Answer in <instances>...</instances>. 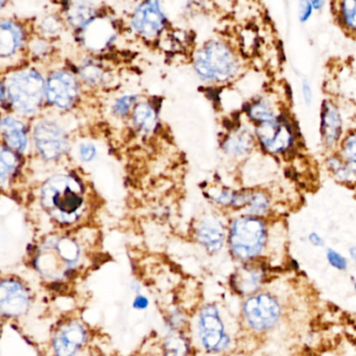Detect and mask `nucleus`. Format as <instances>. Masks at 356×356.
<instances>
[{"label": "nucleus", "instance_id": "obj_1", "mask_svg": "<svg viewBox=\"0 0 356 356\" xmlns=\"http://www.w3.org/2000/svg\"><path fill=\"white\" fill-rule=\"evenodd\" d=\"M41 200L44 209L54 219L70 223L77 220L83 211V188L75 178L56 175L44 184Z\"/></svg>", "mask_w": 356, "mask_h": 356}, {"label": "nucleus", "instance_id": "obj_2", "mask_svg": "<svg viewBox=\"0 0 356 356\" xmlns=\"http://www.w3.org/2000/svg\"><path fill=\"white\" fill-rule=\"evenodd\" d=\"M269 241V228L263 218L245 215L234 220L229 234L232 254L242 261H252L263 255Z\"/></svg>", "mask_w": 356, "mask_h": 356}, {"label": "nucleus", "instance_id": "obj_3", "mask_svg": "<svg viewBox=\"0 0 356 356\" xmlns=\"http://www.w3.org/2000/svg\"><path fill=\"white\" fill-rule=\"evenodd\" d=\"M194 67L205 81L224 83L238 74L240 60L227 44L211 41L199 50Z\"/></svg>", "mask_w": 356, "mask_h": 356}, {"label": "nucleus", "instance_id": "obj_4", "mask_svg": "<svg viewBox=\"0 0 356 356\" xmlns=\"http://www.w3.org/2000/svg\"><path fill=\"white\" fill-rule=\"evenodd\" d=\"M46 93V85L35 70H23L13 75L8 83V95L13 106L23 114L36 112Z\"/></svg>", "mask_w": 356, "mask_h": 356}, {"label": "nucleus", "instance_id": "obj_5", "mask_svg": "<svg viewBox=\"0 0 356 356\" xmlns=\"http://www.w3.org/2000/svg\"><path fill=\"white\" fill-rule=\"evenodd\" d=\"M242 313L249 327L261 334L277 326L282 317V307L273 295L261 292L249 296L245 301Z\"/></svg>", "mask_w": 356, "mask_h": 356}, {"label": "nucleus", "instance_id": "obj_6", "mask_svg": "<svg viewBox=\"0 0 356 356\" xmlns=\"http://www.w3.org/2000/svg\"><path fill=\"white\" fill-rule=\"evenodd\" d=\"M255 135L263 152L272 156L286 154L295 143L294 129L282 114L271 122L257 125Z\"/></svg>", "mask_w": 356, "mask_h": 356}, {"label": "nucleus", "instance_id": "obj_7", "mask_svg": "<svg viewBox=\"0 0 356 356\" xmlns=\"http://www.w3.org/2000/svg\"><path fill=\"white\" fill-rule=\"evenodd\" d=\"M200 337L202 344L209 351H224L230 346L219 309L215 305H207L200 314Z\"/></svg>", "mask_w": 356, "mask_h": 356}, {"label": "nucleus", "instance_id": "obj_8", "mask_svg": "<svg viewBox=\"0 0 356 356\" xmlns=\"http://www.w3.org/2000/svg\"><path fill=\"white\" fill-rule=\"evenodd\" d=\"M35 142L40 154L46 160L58 159L67 148L64 131L49 121H43L36 127Z\"/></svg>", "mask_w": 356, "mask_h": 356}, {"label": "nucleus", "instance_id": "obj_9", "mask_svg": "<svg viewBox=\"0 0 356 356\" xmlns=\"http://www.w3.org/2000/svg\"><path fill=\"white\" fill-rule=\"evenodd\" d=\"M77 83L75 77L66 71H56L48 77L46 96L48 102L59 108H69L77 96Z\"/></svg>", "mask_w": 356, "mask_h": 356}, {"label": "nucleus", "instance_id": "obj_10", "mask_svg": "<svg viewBox=\"0 0 356 356\" xmlns=\"http://www.w3.org/2000/svg\"><path fill=\"white\" fill-rule=\"evenodd\" d=\"M133 29L144 37L158 35L165 25V17L159 0H146L134 14Z\"/></svg>", "mask_w": 356, "mask_h": 356}, {"label": "nucleus", "instance_id": "obj_11", "mask_svg": "<svg viewBox=\"0 0 356 356\" xmlns=\"http://www.w3.org/2000/svg\"><path fill=\"white\" fill-rule=\"evenodd\" d=\"M320 135L324 147L334 149L343 139V118L340 110L332 100H325L321 106Z\"/></svg>", "mask_w": 356, "mask_h": 356}, {"label": "nucleus", "instance_id": "obj_12", "mask_svg": "<svg viewBox=\"0 0 356 356\" xmlns=\"http://www.w3.org/2000/svg\"><path fill=\"white\" fill-rule=\"evenodd\" d=\"M0 307L4 315H21L29 307V295L19 282L4 280L0 286Z\"/></svg>", "mask_w": 356, "mask_h": 356}, {"label": "nucleus", "instance_id": "obj_13", "mask_svg": "<svg viewBox=\"0 0 356 356\" xmlns=\"http://www.w3.org/2000/svg\"><path fill=\"white\" fill-rule=\"evenodd\" d=\"M267 273L263 266L247 265L240 268L232 277V286L240 295L252 296L265 284Z\"/></svg>", "mask_w": 356, "mask_h": 356}, {"label": "nucleus", "instance_id": "obj_14", "mask_svg": "<svg viewBox=\"0 0 356 356\" xmlns=\"http://www.w3.org/2000/svg\"><path fill=\"white\" fill-rule=\"evenodd\" d=\"M85 330L79 324H69L54 340V346L56 356H75L79 347L85 342Z\"/></svg>", "mask_w": 356, "mask_h": 356}, {"label": "nucleus", "instance_id": "obj_15", "mask_svg": "<svg viewBox=\"0 0 356 356\" xmlns=\"http://www.w3.org/2000/svg\"><path fill=\"white\" fill-rule=\"evenodd\" d=\"M225 228L219 220L208 218L201 223L198 229V238L207 250L215 253L223 248L225 243Z\"/></svg>", "mask_w": 356, "mask_h": 356}, {"label": "nucleus", "instance_id": "obj_16", "mask_svg": "<svg viewBox=\"0 0 356 356\" xmlns=\"http://www.w3.org/2000/svg\"><path fill=\"white\" fill-rule=\"evenodd\" d=\"M23 41L21 27L12 21H2L0 24V56L8 58L16 52Z\"/></svg>", "mask_w": 356, "mask_h": 356}, {"label": "nucleus", "instance_id": "obj_17", "mask_svg": "<svg viewBox=\"0 0 356 356\" xmlns=\"http://www.w3.org/2000/svg\"><path fill=\"white\" fill-rule=\"evenodd\" d=\"M247 114L256 127L263 123L271 122L281 115L276 110L275 104H272L271 100L265 97H259L258 99L249 104Z\"/></svg>", "mask_w": 356, "mask_h": 356}, {"label": "nucleus", "instance_id": "obj_18", "mask_svg": "<svg viewBox=\"0 0 356 356\" xmlns=\"http://www.w3.org/2000/svg\"><path fill=\"white\" fill-rule=\"evenodd\" d=\"M1 127L4 139L10 148L18 152L26 148V134L22 123L8 117L2 120Z\"/></svg>", "mask_w": 356, "mask_h": 356}, {"label": "nucleus", "instance_id": "obj_19", "mask_svg": "<svg viewBox=\"0 0 356 356\" xmlns=\"http://www.w3.org/2000/svg\"><path fill=\"white\" fill-rule=\"evenodd\" d=\"M255 145V138L248 129H240L226 140V152L234 156H242L249 154Z\"/></svg>", "mask_w": 356, "mask_h": 356}, {"label": "nucleus", "instance_id": "obj_20", "mask_svg": "<svg viewBox=\"0 0 356 356\" xmlns=\"http://www.w3.org/2000/svg\"><path fill=\"white\" fill-rule=\"evenodd\" d=\"M246 215L265 218L272 211V198L263 190L251 191L250 198L245 207Z\"/></svg>", "mask_w": 356, "mask_h": 356}, {"label": "nucleus", "instance_id": "obj_21", "mask_svg": "<svg viewBox=\"0 0 356 356\" xmlns=\"http://www.w3.org/2000/svg\"><path fill=\"white\" fill-rule=\"evenodd\" d=\"M339 24L349 35H356V0H336Z\"/></svg>", "mask_w": 356, "mask_h": 356}, {"label": "nucleus", "instance_id": "obj_22", "mask_svg": "<svg viewBox=\"0 0 356 356\" xmlns=\"http://www.w3.org/2000/svg\"><path fill=\"white\" fill-rule=\"evenodd\" d=\"M326 166L332 177L341 182H350L355 177L344 159L338 154H332L326 160Z\"/></svg>", "mask_w": 356, "mask_h": 356}, {"label": "nucleus", "instance_id": "obj_23", "mask_svg": "<svg viewBox=\"0 0 356 356\" xmlns=\"http://www.w3.org/2000/svg\"><path fill=\"white\" fill-rule=\"evenodd\" d=\"M134 121L144 131H150L156 124V113L148 104H141L135 108Z\"/></svg>", "mask_w": 356, "mask_h": 356}, {"label": "nucleus", "instance_id": "obj_24", "mask_svg": "<svg viewBox=\"0 0 356 356\" xmlns=\"http://www.w3.org/2000/svg\"><path fill=\"white\" fill-rule=\"evenodd\" d=\"M92 18L93 10L85 2H77L69 8V20L75 26H86L91 22Z\"/></svg>", "mask_w": 356, "mask_h": 356}, {"label": "nucleus", "instance_id": "obj_25", "mask_svg": "<svg viewBox=\"0 0 356 356\" xmlns=\"http://www.w3.org/2000/svg\"><path fill=\"white\" fill-rule=\"evenodd\" d=\"M56 251H58V254L66 263L73 264L79 259V247L77 246L75 243L68 240V238H62V240L56 243Z\"/></svg>", "mask_w": 356, "mask_h": 356}, {"label": "nucleus", "instance_id": "obj_26", "mask_svg": "<svg viewBox=\"0 0 356 356\" xmlns=\"http://www.w3.org/2000/svg\"><path fill=\"white\" fill-rule=\"evenodd\" d=\"M188 347L185 340L180 336H171L165 345V356H186Z\"/></svg>", "mask_w": 356, "mask_h": 356}, {"label": "nucleus", "instance_id": "obj_27", "mask_svg": "<svg viewBox=\"0 0 356 356\" xmlns=\"http://www.w3.org/2000/svg\"><path fill=\"white\" fill-rule=\"evenodd\" d=\"M15 166H16V156L10 150L2 147L1 158H0V177L2 182L8 177Z\"/></svg>", "mask_w": 356, "mask_h": 356}, {"label": "nucleus", "instance_id": "obj_28", "mask_svg": "<svg viewBox=\"0 0 356 356\" xmlns=\"http://www.w3.org/2000/svg\"><path fill=\"white\" fill-rule=\"evenodd\" d=\"M326 259L332 268L339 271H345L348 268V261L346 257L341 254L336 249L328 248L326 250Z\"/></svg>", "mask_w": 356, "mask_h": 356}, {"label": "nucleus", "instance_id": "obj_29", "mask_svg": "<svg viewBox=\"0 0 356 356\" xmlns=\"http://www.w3.org/2000/svg\"><path fill=\"white\" fill-rule=\"evenodd\" d=\"M314 10L311 0H299L298 3V19L300 23L309 22V19L313 16Z\"/></svg>", "mask_w": 356, "mask_h": 356}, {"label": "nucleus", "instance_id": "obj_30", "mask_svg": "<svg viewBox=\"0 0 356 356\" xmlns=\"http://www.w3.org/2000/svg\"><path fill=\"white\" fill-rule=\"evenodd\" d=\"M135 100V96L132 95L125 96V97L121 98V99L117 100L116 104H115L114 112L116 113L117 115H119V116H123V115L127 114L130 108L133 106Z\"/></svg>", "mask_w": 356, "mask_h": 356}, {"label": "nucleus", "instance_id": "obj_31", "mask_svg": "<svg viewBox=\"0 0 356 356\" xmlns=\"http://www.w3.org/2000/svg\"><path fill=\"white\" fill-rule=\"evenodd\" d=\"M82 74L85 77L86 81H90V83H96L100 79V70L93 65L86 66L82 71Z\"/></svg>", "mask_w": 356, "mask_h": 356}, {"label": "nucleus", "instance_id": "obj_32", "mask_svg": "<svg viewBox=\"0 0 356 356\" xmlns=\"http://www.w3.org/2000/svg\"><path fill=\"white\" fill-rule=\"evenodd\" d=\"M96 154V149L92 144H82L79 147V156L84 162H91Z\"/></svg>", "mask_w": 356, "mask_h": 356}, {"label": "nucleus", "instance_id": "obj_33", "mask_svg": "<svg viewBox=\"0 0 356 356\" xmlns=\"http://www.w3.org/2000/svg\"><path fill=\"white\" fill-rule=\"evenodd\" d=\"M301 90H302L303 99H304L305 104L309 106H311L314 98L313 89H311V83L307 79H303Z\"/></svg>", "mask_w": 356, "mask_h": 356}, {"label": "nucleus", "instance_id": "obj_34", "mask_svg": "<svg viewBox=\"0 0 356 356\" xmlns=\"http://www.w3.org/2000/svg\"><path fill=\"white\" fill-rule=\"evenodd\" d=\"M43 26L44 31L45 33H56V31L60 29V23L56 20V19L52 18V17H49V18H46L45 20L43 21Z\"/></svg>", "mask_w": 356, "mask_h": 356}, {"label": "nucleus", "instance_id": "obj_35", "mask_svg": "<svg viewBox=\"0 0 356 356\" xmlns=\"http://www.w3.org/2000/svg\"><path fill=\"white\" fill-rule=\"evenodd\" d=\"M309 242L315 247H323L325 245L323 236L316 232H311L309 234Z\"/></svg>", "mask_w": 356, "mask_h": 356}, {"label": "nucleus", "instance_id": "obj_36", "mask_svg": "<svg viewBox=\"0 0 356 356\" xmlns=\"http://www.w3.org/2000/svg\"><path fill=\"white\" fill-rule=\"evenodd\" d=\"M148 300L144 296H138L134 301V307L138 309H144L148 307Z\"/></svg>", "mask_w": 356, "mask_h": 356}, {"label": "nucleus", "instance_id": "obj_37", "mask_svg": "<svg viewBox=\"0 0 356 356\" xmlns=\"http://www.w3.org/2000/svg\"><path fill=\"white\" fill-rule=\"evenodd\" d=\"M311 6H313L315 12H321L325 8V0H311Z\"/></svg>", "mask_w": 356, "mask_h": 356}, {"label": "nucleus", "instance_id": "obj_38", "mask_svg": "<svg viewBox=\"0 0 356 356\" xmlns=\"http://www.w3.org/2000/svg\"><path fill=\"white\" fill-rule=\"evenodd\" d=\"M349 257L356 264V246H353L349 248Z\"/></svg>", "mask_w": 356, "mask_h": 356}, {"label": "nucleus", "instance_id": "obj_39", "mask_svg": "<svg viewBox=\"0 0 356 356\" xmlns=\"http://www.w3.org/2000/svg\"><path fill=\"white\" fill-rule=\"evenodd\" d=\"M353 286H355V291L356 293V280H353Z\"/></svg>", "mask_w": 356, "mask_h": 356}]
</instances>
